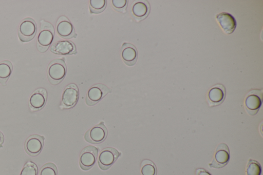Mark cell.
<instances>
[{
  "label": "cell",
  "instance_id": "ba28073f",
  "mask_svg": "<svg viewBox=\"0 0 263 175\" xmlns=\"http://www.w3.org/2000/svg\"><path fill=\"white\" fill-rule=\"evenodd\" d=\"M230 158V150L228 145L225 143H221L217 147L214 158L209 166L211 168H222L228 164Z\"/></svg>",
  "mask_w": 263,
  "mask_h": 175
},
{
  "label": "cell",
  "instance_id": "d6986e66",
  "mask_svg": "<svg viewBox=\"0 0 263 175\" xmlns=\"http://www.w3.org/2000/svg\"><path fill=\"white\" fill-rule=\"evenodd\" d=\"M12 70L13 66L9 61L5 60L0 62V83L3 86L6 85Z\"/></svg>",
  "mask_w": 263,
  "mask_h": 175
},
{
  "label": "cell",
  "instance_id": "ffe728a7",
  "mask_svg": "<svg viewBox=\"0 0 263 175\" xmlns=\"http://www.w3.org/2000/svg\"><path fill=\"white\" fill-rule=\"evenodd\" d=\"M141 175H156L157 168L155 164L149 160H144L141 165Z\"/></svg>",
  "mask_w": 263,
  "mask_h": 175
},
{
  "label": "cell",
  "instance_id": "8992f818",
  "mask_svg": "<svg viewBox=\"0 0 263 175\" xmlns=\"http://www.w3.org/2000/svg\"><path fill=\"white\" fill-rule=\"evenodd\" d=\"M110 92L111 89L106 85L96 84L88 89L86 96V103L88 106H93Z\"/></svg>",
  "mask_w": 263,
  "mask_h": 175
},
{
  "label": "cell",
  "instance_id": "52a82bcc",
  "mask_svg": "<svg viewBox=\"0 0 263 175\" xmlns=\"http://www.w3.org/2000/svg\"><path fill=\"white\" fill-rule=\"evenodd\" d=\"M121 155V153L116 149L107 147L103 149L100 152L98 163L99 167L103 170L110 168Z\"/></svg>",
  "mask_w": 263,
  "mask_h": 175
},
{
  "label": "cell",
  "instance_id": "cb8c5ba5",
  "mask_svg": "<svg viewBox=\"0 0 263 175\" xmlns=\"http://www.w3.org/2000/svg\"><path fill=\"white\" fill-rule=\"evenodd\" d=\"M58 170L55 165L52 163L44 164L40 169L39 175H57Z\"/></svg>",
  "mask_w": 263,
  "mask_h": 175
},
{
  "label": "cell",
  "instance_id": "d4e9b609",
  "mask_svg": "<svg viewBox=\"0 0 263 175\" xmlns=\"http://www.w3.org/2000/svg\"><path fill=\"white\" fill-rule=\"evenodd\" d=\"M128 1L127 0H112V5L117 11L121 12L126 11Z\"/></svg>",
  "mask_w": 263,
  "mask_h": 175
},
{
  "label": "cell",
  "instance_id": "5bb4252c",
  "mask_svg": "<svg viewBox=\"0 0 263 175\" xmlns=\"http://www.w3.org/2000/svg\"><path fill=\"white\" fill-rule=\"evenodd\" d=\"M226 95L225 87L223 85L216 84L209 91L207 100L210 106H215L223 102Z\"/></svg>",
  "mask_w": 263,
  "mask_h": 175
},
{
  "label": "cell",
  "instance_id": "2e32d148",
  "mask_svg": "<svg viewBox=\"0 0 263 175\" xmlns=\"http://www.w3.org/2000/svg\"><path fill=\"white\" fill-rule=\"evenodd\" d=\"M216 19L224 33L231 34L234 31L236 27V21L232 15L222 12L216 15Z\"/></svg>",
  "mask_w": 263,
  "mask_h": 175
},
{
  "label": "cell",
  "instance_id": "44dd1931",
  "mask_svg": "<svg viewBox=\"0 0 263 175\" xmlns=\"http://www.w3.org/2000/svg\"><path fill=\"white\" fill-rule=\"evenodd\" d=\"M261 173L260 164L254 160L250 159L246 167L247 175H260Z\"/></svg>",
  "mask_w": 263,
  "mask_h": 175
},
{
  "label": "cell",
  "instance_id": "9a60e30c",
  "mask_svg": "<svg viewBox=\"0 0 263 175\" xmlns=\"http://www.w3.org/2000/svg\"><path fill=\"white\" fill-rule=\"evenodd\" d=\"M150 11V5L147 1H135L131 7L132 16L137 21L146 18Z\"/></svg>",
  "mask_w": 263,
  "mask_h": 175
},
{
  "label": "cell",
  "instance_id": "603a6c76",
  "mask_svg": "<svg viewBox=\"0 0 263 175\" xmlns=\"http://www.w3.org/2000/svg\"><path fill=\"white\" fill-rule=\"evenodd\" d=\"M38 168L32 162H27L23 167L20 175H37Z\"/></svg>",
  "mask_w": 263,
  "mask_h": 175
},
{
  "label": "cell",
  "instance_id": "3957f363",
  "mask_svg": "<svg viewBox=\"0 0 263 175\" xmlns=\"http://www.w3.org/2000/svg\"><path fill=\"white\" fill-rule=\"evenodd\" d=\"M37 31L35 21L31 18L23 19L18 28V36L22 42H27L33 38Z\"/></svg>",
  "mask_w": 263,
  "mask_h": 175
},
{
  "label": "cell",
  "instance_id": "9c48e42d",
  "mask_svg": "<svg viewBox=\"0 0 263 175\" xmlns=\"http://www.w3.org/2000/svg\"><path fill=\"white\" fill-rule=\"evenodd\" d=\"M107 135V129L103 122H101L87 130L85 140L90 143L98 144L103 142Z\"/></svg>",
  "mask_w": 263,
  "mask_h": 175
},
{
  "label": "cell",
  "instance_id": "6da1fadb",
  "mask_svg": "<svg viewBox=\"0 0 263 175\" xmlns=\"http://www.w3.org/2000/svg\"><path fill=\"white\" fill-rule=\"evenodd\" d=\"M54 34L53 26L49 22L42 20L36 40L37 50L41 53L46 52L52 44Z\"/></svg>",
  "mask_w": 263,
  "mask_h": 175
},
{
  "label": "cell",
  "instance_id": "30bf717a",
  "mask_svg": "<svg viewBox=\"0 0 263 175\" xmlns=\"http://www.w3.org/2000/svg\"><path fill=\"white\" fill-rule=\"evenodd\" d=\"M79 89L74 84L67 85L64 89L61 101V105L64 108L69 109L73 107L79 99Z\"/></svg>",
  "mask_w": 263,
  "mask_h": 175
},
{
  "label": "cell",
  "instance_id": "8fae6325",
  "mask_svg": "<svg viewBox=\"0 0 263 175\" xmlns=\"http://www.w3.org/2000/svg\"><path fill=\"white\" fill-rule=\"evenodd\" d=\"M45 138L39 134L30 135L26 140L24 148L27 153L35 157L40 154L43 146Z\"/></svg>",
  "mask_w": 263,
  "mask_h": 175
},
{
  "label": "cell",
  "instance_id": "7c38bea8",
  "mask_svg": "<svg viewBox=\"0 0 263 175\" xmlns=\"http://www.w3.org/2000/svg\"><path fill=\"white\" fill-rule=\"evenodd\" d=\"M56 31L58 35L64 38L68 39L77 36L72 23L65 16L59 18L56 24Z\"/></svg>",
  "mask_w": 263,
  "mask_h": 175
},
{
  "label": "cell",
  "instance_id": "484cf974",
  "mask_svg": "<svg viewBox=\"0 0 263 175\" xmlns=\"http://www.w3.org/2000/svg\"><path fill=\"white\" fill-rule=\"evenodd\" d=\"M196 175H211L207 170L203 168H198L196 170Z\"/></svg>",
  "mask_w": 263,
  "mask_h": 175
},
{
  "label": "cell",
  "instance_id": "5b68a950",
  "mask_svg": "<svg viewBox=\"0 0 263 175\" xmlns=\"http://www.w3.org/2000/svg\"><path fill=\"white\" fill-rule=\"evenodd\" d=\"M98 149L93 146L85 147L79 156V165L84 170L90 169L95 164L98 154Z\"/></svg>",
  "mask_w": 263,
  "mask_h": 175
},
{
  "label": "cell",
  "instance_id": "7a4b0ae2",
  "mask_svg": "<svg viewBox=\"0 0 263 175\" xmlns=\"http://www.w3.org/2000/svg\"><path fill=\"white\" fill-rule=\"evenodd\" d=\"M47 77L51 84L57 85L65 77L66 74V66L62 59L52 61L48 66Z\"/></svg>",
  "mask_w": 263,
  "mask_h": 175
},
{
  "label": "cell",
  "instance_id": "4fadbf2b",
  "mask_svg": "<svg viewBox=\"0 0 263 175\" xmlns=\"http://www.w3.org/2000/svg\"><path fill=\"white\" fill-rule=\"evenodd\" d=\"M47 99V92L44 88L36 89L30 95L29 106L32 111L42 109L46 104Z\"/></svg>",
  "mask_w": 263,
  "mask_h": 175
},
{
  "label": "cell",
  "instance_id": "e0dca14e",
  "mask_svg": "<svg viewBox=\"0 0 263 175\" xmlns=\"http://www.w3.org/2000/svg\"><path fill=\"white\" fill-rule=\"evenodd\" d=\"M121 55L124 63L128 66L134 65L138 57V52L135 46L124 43L121 48Z\"/></svg>",
  "mask_w": 263,
  "mask_h": 175
},
{
  "label": "cell",
  "instance_id": "7402d4cb",
  "mask_svg": "<svg viewBox=\"0 0 263 175\" xmlns=\"http://www.w3.org/2000/svg\"><path fill=\"white\" fill-rule=\"evenodd\" d=\"M106 0H90L89 9L91 13H99L102 12L106 6Z\"/></svg>",
  "mask_w": 263,
  "mask_h": 175
},
{
  "label": "cell",
  "instance_id": "4316f807",
  "mask_svg": "<svg viewBox=\"0 0 263 175\" xmlns=\"http://www.w3.org/2000/svg\"><path fill=\"white\" fill-rule=\"evenodd\" d=\"M4 136L2 132L0 131V147H2V145L4 142Z\"/></svg>",
  "mask_w": 263,
  "mask_h": 175
},
{
  "label": "cell",
  "instance_id": "ac0fdd59",
  "mask_svg": "<svg viewBox=\"0 0 263 175\" xmlns=\"http://www.w3.org/2000/svg\"><path fill=\"white\" fill-rule=\"evenodd\" d=\"M50 51L57 54L70 55L77 52L74 44L71 41L64 40L57 42L50 47Z\"/></svg>",
  "mask_w": 263,
  "mask_h": 175
},
{
  "label": "cell",
  "instance_id": "277c9868",
  "mask_svg": "<svg viewBox=\"0 0 263 175\" xmlns=\"http://www.w3.org/2000/svg\"><path fill=\"white\" fill-rule=\"evenodd\" d=\"M262 90L254 89L250 91L245 100V107L247 112L251 115L256 114L262 103Z\"/></svg>",
  "mask_w": 263,
  "mask_h": 175
}]
</instances>
